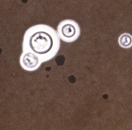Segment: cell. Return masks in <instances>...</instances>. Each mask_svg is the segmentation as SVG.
Segmentation results:
<instances>
[{
	"mask_svg": "<svg viewBox=\"0 0 132 130\" xmlns=\"http://www.w3.org/2000/svg\"><path fill=\"white\" fill-rule=\"evenodd\" d=\"M29 45L35 53L43 55L49 53L53 48L54 40L48 32L39 31L30 36Z\"/></svg>",
	"mask_w": 132,
	"mask_h": 130,
	"instance_id": "cell-1",
	"label": "cell"
},
{
	"mask_svg": "<svg viewBox=\"0 0 132 130\" xmlns=\"http://www.w3.org/2000/svg\"><path fill=\"white\" fill-rule=\"evenodd\" d=\"M22 62L26 68L33 69L36 67L39 64V58L35 53L28 52L23 55Z\"/></svg>",
	"mask_w": 132,
	"mask_h": 130,
	"instance_id": "cell-2",
	"label": "cell"
},
{
	"mask_svg": "<svg viewBox=\"0 0 132 130\" xmlns=\"http://www.w3.org/2000/svg\"><path fill=\"white\" fill-rule=\"evenodd\" d=\"M61 33L65 38L71 39L76 35V28L72 24H64L61 28Z\"/></svg>",
	"mask_w": 132,
	"mask_h": 130,
	"instance_id": "cell-3",
	"label": "cell"
},
{
	"mask_svg": "<svg viewBox=\"0 0 132 130\" xmlns=\"http://www.w3.org/2000/svg\"><path fill=\"white\" fill-rule=\"evenodd\" d=\"M119 45L122 47L129 48L132 46V36L128 33H124L119 38Z\"/></svg>",
	"mask_w": 132,
	"mask_h": 130,
	"instance_id": "cell-4",
	"label": "cell"
}]
</instances>
